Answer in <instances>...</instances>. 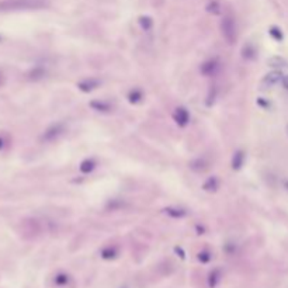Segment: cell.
I'll return each mask as SVG.
<instances>
[{
	"mask_svg": "<svg viewBox=\"0 0 288 288\" xmlns=\"http://www.w3.org/2000/svg\"><path fill=\"white\" fill-rule=\"evenodd\" d=\"M47 6V0H3L0 2V12L41 10Z\"/></svg>",
	"mask_w": 288,
	"mask_h": 288,
	"instance_id": "1",
	"label": "cell"
},
{
	"mask_svg": "<svg viewBox=\"0 0 288 288\" xmlns=\"http://www.w3.org/2000/svg\"><path fill=\"white\" fill-rule=\"evenodd\" d=\"M221 34L224 40L227 41V44L232 45L236 41V21H235L232 14H227L224 16L221 21Z\"/></svg>",
	"mask_w": 288,
	"mask_h": 288,
	"instance_id": "2",
	"label": "cell"
},
{
	"mask_svg": "<svg viewBox=\"0 0 288 288\" xmlns=\"http://www.w3.org/2000/svg\"><path fill=\"white\" fill-rule=\"evenodd\" d=\"M66 132V127H65V124L63 122H56L54 125H51V127L48 128L47 131L42 134V141L44 142H54V141H58L60 136H63Z\"/></svg>",
	"mask_w": 288,
	"mask_h": 288,
	"instance_id": "3",
	"label": "cell"
},
{
	"mask_svg": "<svg viewBox=\"0 0 288 288\" xmlns=\"http://www.w3.org/2000/svg\"><path fill=\"white\" fill-rule=\"evenodd\" d=\"M218 69H220V62L217 59H209L207 62H204L200 67V70H201V74L204 76H212L218 72Z\"/></svg>",
	"mask_w": 288,
	"mask_h": 288,
	"instance_id": "4",
	"label": "cell"
},
{
	"mask_svg": "<svg viewBox=\"0 0 288 288\" xmlns=\"http://www.w3.org/2000/svg\"><path fill=\"white\" fill-rule=\"evenodd\" d=\"M173 118L180 127H186L190 122V113L184 107H177L174 111Z\"/></svg>",
	"mask_w": 288,
	"mask_h": 288,
	"instance_id": "5",
	"label": "cell"
},
{
	"mask_svg": "<svg viewBox=\"0 0 288 288\" xmlns=\"http://www.w3.org/2000/svg\"><path fill=\"white\" fill-rule=\"evenodd\" d=\"M99 85H100V82L97 81V79H86V81L79 82V83H78V87H79V90H82V92L89 93V92L96 90V89L99 87Z\"/></svg>",
	"mask_w": 288,
	"mask_h": 288,
	"instance_id": "6",
	"label": "cell"
},
{
	"mask_svg": "<svg viewBox=\"0 0 288 288\" xmlns=\"http://www.w3.org/2000/svg\"><path fill=\"white\" fill-rule=\"evenodd\" d=\"M243 163H245V154L242 151L235 152L234 159H232V168H234V170H239L243 166Z\"/></svg>",
	"mask_w": 288,
	"mask_h": 288,
	"instance_id": "7",
	"label": "cell"
},
{
	"mask_svg": "<svg viewBox=\"0 0 288 288\" xmlns=\"http://www.w3.org/2000/svg\"><path fill=\"white\" fill-rule=\"evenodd\" d=\"M165 212L169 215V217H172V218H183V217H186L187 215V211L186 209H183V208H176V207H169L165 209Z\"/></svg>",
	"mask_w": 288,
	"mask_h": 288,
	"instance_id": "8",
	"label": "cell"
},
{
	"mask_svg": "<svg viewBox=\"0 0 288 288\" xmlns=\"http://www.w3.org/2000/svg\"><path fill=\"white\" fill-rule=\"evenodd\" d=\"M220 187V181L217 177H209L204 184H202V188L205 191H217V188Z\"/></svg>",
	"mask_w": 288,
	"mask_h": 288,
	"instance_id": "9",
	"label": "cell"
},
{
	"mask_svg": "<svg viewBox=\"0 0 288 288\" xmlns=\"http://www.w3.org/2000/svg\"><path fill=\"white\" fill-rule=\"evenodd\" d=\"M281 78H282V75L280 74V72H271V74L266 75V78L263 79V82L271 86V85H275V83L281 82Z\"/></svg>",
	"mask_w": 288,
	"mask_h": 288,
	"instance_id": "10",
	"label": "cell"
},
{
	"mask_svg": "<svg viewBox=\"0 0 288 288\" xmlns=\"http://www.w3.org/2000/svg\"><path fill=\"white\" fill-rule=\"evenodd\" d=\"M90 107L96 110V111H110V110H111V107H110V104H108L107 101H92V103H90Z\"/></svg>",
	"mask_w": 288,
	"mask_h": 288,
	"instance_id": "11",
	"label": "cell"
},
{
	"mask_svg": "<svg viewBox=\"0 0 288 288\" xmlns=\"http://www.w3.org/2000/svg\"><path fill=\"white\" fill-rule=\"evenodd\" d=\"M94 168H96V162H94V159H86L85 162H82L81 172L82 173H90L92 170H94Z\"/></svg>",
	"mask_w": 288,
	"mask_h": 288,
	"instance_id": "12",
	"label": "cell"
},
{
	"mask_svg": "<svg viewBox=\"0 0 288 288\" xmlns=\"http://www.w3.org/2000/svg\"><path fill=\"white\" fill-rule=\"evenodd\" d=\"M128 97H129V101H131V103H138V101L142 100V93L139 90L135 89V90H131V93H129Z\"/></svg>",
	"mask_w": 288,
	"mask_h": 288,
	"instance_id": "13",
	"label": "cell"
},
{
	"mask_svg": "<svg viewBox=\"0 0 288 288\" xmlns=\"http://www.w3.org/2000/svg\"><path fill=\"white\" fill-rule=\"evenodd\" d=\"M270 35L274 38L275 41H282V33H281V30L280 28H277V27H271L270 28Z\"/></svg>",
	"mask_w": 288,
	"mask_h": 288,
	"instance_id": "14",
	"label": "cell"
},
{
	"mask_svg": "<svg viewBox=\"0 0 288 288\" xmlns=\"http://www.w3.org/2000/svg\"><path fill=\"white\" fill-rule=\"evenodd\" d=\"M117 255V250L114 248H108V249H104L103 252H101V256L104 257V259H111V257H115Z\"/></svg>",
	"mask_w": 288,
	"mask_h": 288,
	"instance_id": "15",
	"label": "cell"
},
{
	"mask_svg": "<svg viewBox=\"0 0 288 288\" xmlns=\"http://www.w3.org/2000/svg\"><path fill=\"white\" fill-rule=\"evenodd\" d=\"M139 23H141L142 28L145 30V31H148V30H151L152 28V20L149 19V17H141V20H139Z\"/></svg>",
	"mask_w": 288,
	"mask_h": 288,
	"instance_id": "16",
	"label": "cell"
},
{
	"mask_svg": "<svg viewBox=\"0 0 288 288\" xmlns=\"http://www.w3.org/2000/svg\"><path fill=\"white\" fill-rule=\"evenodd\" d=\"M67 280H69V278H67L66 274H60L56 277V282H58L59 285H65L67 282Z\"/></svg>",
	"mask_w": 288,
	"mask_h": 288,
	"instance_id": "17",
	"label": "cell"
},
{
	"mask_svg": "<svg viewBox=\"0 0 288 288\" xmlns=\"http://www.w3.org/2000/svg\"><path fill=\"white\" fill-rule=\"evenodd\" d=\"M198 259H200L201 261H204V263H207V261L209 260V253H207V252H202V253L198 255Z\"/></svg>",
	"mask_w": 288,
	"mask_h": 288,
	"instance_id": "18",
	"label": "cell"
},
{
	"mask_svg": "<svg viewBox=\"0 0 288 288\" xmlns=\"http://www.w3.org/2000/svg\"><path fill=\"white\" fill-rule=\"evenodd\" d=\"M281 83H282V86H284V89L285 90H288V75H282V78H281Z\"/></svg>",
	"mask_w": 288,
	"mask_h": 288,
	"instance_id": "19",
	"label": "cell"
}]
</instances>
